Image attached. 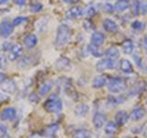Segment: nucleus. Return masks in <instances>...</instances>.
<instances>
[{
  "label": "nucleus",
  "instance_id": "18",
  "mask_svg": "<svg viewBox=\"0 0 147 138\" xmlns=\"http://www.w3.org/2000/svg\"><path fill=\"white\" fill-rule=\"evenodd\" d=\"M55 66L59 70H66L70 66V61L65 57H60L55 63Z\"/></svg>",
  "mask_w": 147,
  "mask_h": 138
},
{
  "label": "nucleus",
  "instance_id": "15",
  "mask_svg": "<svg viewBox=\"0 0 147 138\" xmlns=\"http://www.w3.org/2000/svg\"><path fill=\"white\" fill-rule=\"evenodd\" d=\"M83 15V10L79 7H73L66 12V17L70 20L79 18Z\"/></svg>",
  "mask_w": 147,
  "mask_h": 138
},
{
  "label": "nucleus",
  "instance_id": "24",
  "mask_svg": "<svg viewBox=\"0 0 147 138\" xmlns=\"http://www.w3.org/2000/svg\"><path fill=\"white\" fill-rule=\"evenodd\" d=\"M118 130V124L114 122H109L105 128V133L107 135H113Z\"/></svg>",
  "mask_w": 147,
  "mask_h": 138
},
{
  "label": "nucleus",
  "instance_id": "34",
  "mask_svg": "<svg viewBox=\"0 0 147 138\" xmlns=\"http://www.w3.org/2000/svg\"><path fill=\"white\" fill-rule=\"evenodd\" d=\"M6 64H7V60L6 58H5V56H1L0 55V68H3L6 66Z\"/></svg>",
  "mask_w": 147,
  "mask_h": 138
},
{
  "label": "nucleus",
  "instance_id": "39",
  "mask_svg": "<svg viewBox=\"0 0 147 138\" xmlns=\"http://www.w3.org/2000/svg\"><path fill=\"white\" fill-rule=\"evenodd\" d=\"M7 97L6 95L0 93V102H2V101H5V100H7Z\"/></svg>",
  "mask_w": 147,
  "mask_h": 138
},
{
  "label": "nucleus",
  "instance_id": "5",
  "mask_svg": "<svg viewBox=\"0 0 147 138\" xmlns=\"http://www.w3.org/2000/svg\"><path fill=\"white\" fill-rule=\"evenodd\" d=\"M22 52H23V48L21 44L20 43L13 44L8 51V59L10 61H15L18 57H20Z\"/></svg>",
  "mask_w": 147,
  "mask_h": 138
},
{
  "label": "nucleus",
  "instance_id": "16",
  "mask_svg": "<svg viewBox=\"0 0 147 138\" xmlns=\"http://www.w3.org/2000/svg\"><path fill=\"white\" fill-rule=\"evenodd\" d=\"M145 115V110L142 107H136L132 110L131 118L133 121H139V120L142 119Z\"/></svg>",
  "mask_w": 147,
  "mask_h": 138
},
{
  "label": "nucleus",
  "instance_id": "20",
  "mask_svg": "<svg viewBox=\"0 0 147 138\" xmlns=\"http://www.w3.org/2000/svg\"><path fill=\"white\" fill-rule=\"evenodd\" d=\"M130 7V3H129V0H118V1L115 3V7L114 9H116L117 11L122 12L124 10H126Z\"/></svg>",
  "mask_w": 147,
  "mask_h": 138
},
{
  "label": "nucleus",
  "instance_id": "27",
  "mask_svg": "<svg viewBox=\"0 0 147 138\" xmlns=\"http://www.w3.org/2000/svg\"><path fill=\"white\" fill-rule=\"evenodd\" d=\"M131 12L134 16H137L140 13V2H138L137 0H132L131 4Z\"/></svg>",
  "mask_w": 147,
  "mask_h": 138
},
{
  "label": "nucleus",
  "instance_id": "8",
  "mask_svg": "<svg viewBox=\"0 0 147 138\" xmlns=\"http://www.w3.org/2000/svg\"><path fill=\"white\" fill-rule=\"evenodd\" d=\"M107 121V118H106V115L102 112H96L92 119V122L96 128H101L104 126V124L106 123Z\"/></svg>",
  "mask_w": 147,
  "mask_h": 138
},
{
  "label": "nucleus",
  "instance_id": "10",
  "mask_svg": "<svg viewBox=\"0 0 147 138\" xmlns=\"http://www.w3.org/2000/svg\"><path fill=\"white\" fill-rule=\"evenodd\" d=\"M129 120V114L125 110H119L115 116V122L118 125H124Z\"/></svg>",
  "mask_w": 147,
  "mask_h": 138
},
{
  "label": "nucleus",
  "instance_id": "40",
  "mask_svg": "<svg viewBox=\"0 0 147 138\" xmlns=\"http://www.w3.org/2000/svg\"><path fill=\"white\" fill-rule=\"evenodd\" d=\"M63 1L68 4H75V3H77L79 0H63Z\"/></svg>",
  "mask_w": 147,
  "mask_h": 138
},
{
  "label": "nucleus",
  "instance_id": "13",
  "mask_svg": "<svg viewBox=\"0 0 147 138\" xmlns=\"http://www.w3.org/2000/svg\"><path fill=\"white\" fill-rule=\"evenodd\" d=\"M89 112V107L88 105L81 103L76 106L75 108V114L77 117H85L86 115Z\"/></svg>",
  "mask_w": 147,
  "mask_h": 138
},
{
  "label": "nucleus",
  "instance_id": "14",
  "mask_svg": "<svg viewBox=\"0 0 147 138\" xmlns=\"http://www.w3.org/2000/svg\"><path fill=\"white\" fill-rule=\"evenodd\" d=\"M104 41H105V36L101 32L96 31L91 36V43L96 46L102 45L104 43Z\"/></svg>",
  "mask_w": 147,
  "mask_h": 138
},
{
  "label": "nucleus",
  "instance_id": "11",
  "mask_svg": "<svg viewBox=\"0 0 147 138\" xmlns=\"http://www.w3.org/2000/svg\"><path fill=\"white\" fill-rule=\"evenodd\" d=\"M103 27L109 32H117L119 30L118 24L112 20H110V18H106L103 22Z\"/></svg>",
  "mask_w": 147,
  "mask_h": 138
},
{
  "label": "nucleus",
  "instance_id": "12",
  "mask_svg": "<svg viewBox=\"0 0 147 138\" xmlns=\"http://www.w3.org/2000/svg\"><path fill=\"white\" fill-rule=\"evenodd\" d=\"M107 82H108V77L106 76H104V75L98 76L93 79L92 87H93L94 89H100V87H104L106 84H107Z\"/></svg>",
  "mask_w": 147,
  "mask_h": 138
},
{
  "label": "nucleus",
  "instance_id": "38",
  "mask_svg": "<svg viewBox=\"0 0 147 138\" xmlns=\"http://www.w3.org/2000/svg\"><path fill=\"white\" fill-rule=\"evenodd\" d=\"M94 14H95L94 8L93 7H89L88 10H87V15H88V16H92V15H94Z\"/></svg>",
  "mask_w": 147,
  "mask_h": 138
},
{
  "label": "nucleus",
  "instance_id": "44",
  "mask_svg": "<svg viewBox=\"0 0 147 138\" xmlns=\"http://www.w3.org/2000/svg\"><path fill=\"white\" fill-rule=\"evenodd\" d=\"M146 104H147V100H146Z\"/></svg>",
  "mask_w": 147,
  "mask_h": 138
},
{
  "label": "nucleus",
  "instance_id": "30",
  "mask_svg": "<svg viewBox=\"0 0 147 138\" xmlns=\"http://www.w3.org/2000/svg\"><path fill=\"white\" fill-rule=\"evenodd\" d=\"M145 26L144 23H142L139 20H135L131 23V28L135 30H142L144 29V27Z\"/></svg>",
  "mask_w": 147,
  "mask_h": 138
},
{
  "label": "nucleus",
  "instance_id": "36",
  "mask_svg": "<svg viewBox=\"0 0 147 138\" xmlns=\"http://www.w3.org/2000/svg\"><path fill=\"white\" fill-rule=\"evenodd\" d=\"M11 46L12 45H10V43H8V41H5L4 43V44H3V49H4V51H9V49L11 48Z\"/></svg>",
  "mask_w": 147,
  "mask_h": 138
},
{
  "label": "nucleus",
  "instance_id": "41",
  "mask_svg": "<svg viewBox=\"0 0 147 138\" xmlns=\"http://www.w3.org/2000/svg\"><path fill=\"white\" fill-rule=\"evenodd\" d=\"M7 1H8V0H0V5H2V4H6Z\"/></svg>",
  "mask_w": 147,
  "mask_h": 138
},
{
  "label": "nucleus",
  "instance_id": "42",
  "mask_svg": "<svg viewBox=\"0 0 147 138\" xmlns=\"http://www.w3.org/2000/svg\"><path fill=\"white\" fill-rule=\"evenodd\" d=\"M144 135L145 137H147V127L145 128V130H144Z\"/></svg>",
  "mask_w": 147,
  "mask_h": 138
},
{
  "label": "nucleus",
  "instance_id": "31",
  "mask_svg": "<svg viewBox=\"0 0 147 138\" xmlns=\"http://www.w3.org/2000/svg\"><path fill=\"white\" fill-rule=\"evenodd\" d=\"M140 12L142 15H145L147 13V1L140 3Z\"/></svg>",
  "mask_w": 147,
  "mask_h": 138
},
{
  "label": "nucleus",
  "instance_id": "21",
  "mask_svg": "<svg viewBox=\"0 0 147 138\" xmlns=\"http://www.w3.org/2000/svg\"><path fill=\"white\" fill-rule=\"evenodd\" d=\"M121 48H122V51L124 53L131 54L132 53L134 46H133V43L131 40H125L121 44Z\"/></svg>",
  "mask_w": 147,
  "mask_h": 138
},
{
  "label": "nucleus",
  "instance_id": "1",
  "mask_svg": "<svg viewBox=\"0 0 147 138\" xmlns=\"http://www.w3.org/2000/svg\"><path fill=\"white\" fill-rule=\"evenodd\" d=\"M71 37V31L69 27L65 24H62L58 27L57 33H56V39H55V44L59 47L65 45Z\"/></svg>",
  "mask_w": 147,
  "mask_h": 138
},
{
  "label": "nucleus",
  "instance_id": "25",
  "mask_svg": "<svg viewBox=\"0 0 147 138\" xmlns=\"http://www.w3.org/2000/svg\"><path fill=\"white\" fill-rule=\"evenodd\" d=\"M88 51L91 53V54L94 55L95 57H101L103 55V53L101 52V50H99L98 46H96L92 43L88 46Z\"/></svg>",
  "mask_w": 147,
  "mask_h": 138
},
{
  "label": "nucleus",
  "instance_id": "28",
  "mask_svg": "<svg viewBox=\"0 0 147 138\" xmlns=\"http://www.w3.org/2000/svg\"><path fill=\"white\" fill-rule=\"evenodd\" d=\"M42 8H43L42 4H40V3H34V4H32L31 6H30V11L32 12V13H38V12L42 10Z\"/></svg>",
  "mask_w": 147,
  "mask_h": 138
},
{
  "label": "nucleus",
  "instance_id": "6",
  "mask_svg": "<svg viewBox=\"0 0 147 138\" xmlns=\"http://www.w3.org/2000/svg\"><path fill=\"white\" fill-rule=\"evenodd\" d=\"M1 89L7 94H14L17 90L16 83L12 79H6L1 84Z\"/></svg>",
  "mask_w": 147,
  "mask_h": 138
},
{
  "label": "nucleus",
  "instance_id": "35",
  "mask_svg": "<svg viewBox=\"0 0 147 138\" xmlns=\"http://www.w3.org/2000/svg\"><path fill=\"white\" fill-rule=\"evenodd\" d=\"M14 2H15L18 5V6L24 7L25 5L27 4V0H14Z\"/></svg>",
  "mask_w": 147,
  "mask_h": 138
},
{
  "label": "nucleus",
  "instance_id": "33",
  "mask_svg": "<svg viewBox=\"0 0 147 138\" xmlns=\"http://www.w3.org/2000/svg\"><path fill=\"white\" fill-rule=\"evenodd\" d=\"M7 127L3 125V124H0V137H4L7 135Z\"/></svg>",
  "mask_w": 147,
  "mask_h": 138
},
{
  "label": "nucleus",
  "instance_id": "3",
  "mask_svg": "<svg viewBox=\"0 0 147 138\" xmlns=\"http://www.w3.org/2000/svg\"><path fill=\"white\" fill-rule=\"evenodd\" d=\"M108 89L112 93H119L126 89V83L122 78L115 77L108 83Z\"/></svg>",
  "mask_w": 147,
  "mask_h": 138
},
{
  "label": "nucleus",
  "instance_id": "43",
  "mask_svg": "<svg viewBox=\"0 0 147 138\" xmlns=\"http://www.w3.org/2000/svg\"><path fill=\"white\" fill-rule=\"evenodd\" d=\"M144 44L147 46V35L145 36V38H144Z\"/></svg>",
  "mask_w": 147,
  "mask_h": 138
},
{
  "label": "nucleus",
  "instance_id": "7",
  "mask_svg": "<svg viewBox=\"0 0 147 138\" xmlns=\"http://www.w3.org/2000/svg\"><path fill=\"white\" fill-rule=\"evenodd\" d=\"M14 30V26L8 20H4L0 24V34L3 37H8Z\"/></svg>",
  "mask_w": 147,
  "mask_h": 138
},
{
  "label": "nucleus",
  "instance_id": "4",
  "mask_svg": "<svg viewBox=\"0 0 147 138\" xmlns=\"http://www.w3.org/2000/svg\"><path fill=\"white\" fill-rule=\"evenodd\" d=\"M117 64L116 62L112 59H103L100 60V61L96 64V70L98 72H102L104 70H110V69H114L116 68Z\"/></svg>",
  "mask_w": 147,
  "mask_h": 138
},
{
  "label": "nucleus",
  "instance_id": "26",
  "mask_svg": "<svg viewBox=\"0 0 147 138\" xmlns=\"http://www.w3.org/2000/svg\"><path fill=\"white\" fill-rule=\"evenodd\" d=\"M52 87H53V85H52V83H51V82L44 83V84L41 86L40 87V89H39L40 94V95H46L51 89H52Z\"/></svg>",
  "mask_w": 147,
  "mask_h": 138
},
{
  "label": "nucleus",
  "instance_id": "19",
  "mask_svg": "<svg viewBox=\"0 0 147 138\" xmlns=\"http://www.w3.org/2000/svg\"><path fill=\"white\" fill-rule=\"evenodd\" d=\"M119 64H121L119 66H121V69L122 72L126 73V74H131V73L133 72L132 64H131V63L130 61H129V60L122 59Z\"/></svg>",
  "mask_w": 147,
  "mask_h": 138
},
{
  "label": "nucleus",
  "instance_id": "29",
  "mask_svg": "<svg viewBox=\"0 0 147 138\" xmlns=\"http://www.w3.org/2000/svg\"><path fill=\"white\" fill-rule=\"evenodd\" d=\"M27 21H28L27 17H22V16L17 17L14 18V20H13V26H20L23 24V23H26Z\"/></svg>",
  "mask_w": 147,
  "mask_h": 138
},
{
  "label": "nucleus",
  "instance_id": "9",
  "mask_svg": "<svg viewBox=\"0 0 147 138\" xmlns=\"http://www.w3.org/2000/svg\"><path fill=\"white\" fill-rule=\"evenodd\" d=\"M16 113L17 112L15 109L8 107L2 110V112L0 113V118H1L2 121H11V120L15 119Z\"/></svg>",
  "mask_w": 147,
  "mask_h": 138
},
{
  "label": "nucleus",
  "instance_id": "32",
  "mask_svg": "<svg viewBox=\"0 0 147 138\" xmlns=\"http://www.w3.org/2000/svg\"><path fill=\"white\" fill-rule=\"evenodd\" d=\"M104 10L106 12H108V13H112L114 11V7L112 6V5H110V4H106L105 6H104Z\"/></svg>",
  "mask_w": 147,
  "mask_h": 138
},
{
  "label": "nucleus",
  "instance_id": "22",
  "mask_svg": "<svg viewBox=\"0 0 147 138\" xmlns=\"http://www.w3.org/2000/svg\"><path fill=\"white\" fill-rule=\"evenodd\" d=\"M105 54L109 59H115L119 56V52L116 47H109L105 51Z\"/></svg>",
  "mask_w": 147,
  "mask_h": 138
},
{
  "label": "nucleus",
  "instance_id": "2",
  "mask_svg": "<svg viewBox=\"0 0 147 138\" xmlns=\"http://www.w3.org/2000/svg\"><path fill=\"white\" fill-rule=\"evenodd\" d=\"M44 108L51 113H58L63 109V102L58 96L53 95L46 100V102L44 103Z\"/></svg>",
  "mask_w": 147,
  "mask_h": 138
},
{
  "label": "nucleus",
  "instance_id": "37",
  "mask_svg": "<svg viewBox=\"0 0 147 138\" xmlns=\"http://www.w3.org/2000/svg\"><path fill=\"white\" fill-rule=\"evenodd\" d=\"M7 79V76L6 75L3 73V72H0V85L2 84V83Z\"/></svg>",
  "mask_w": 147,
  "mask_h": 138
},
{
  "label": "nucleus",
  "instance_id": "23",
  "mask_svg": "<svg viewBox=\"0 0 147 138\" xmlns=\"http://www.w3.org/2000/svg\"><path fill=\"white\" fill-rule=\"evenodd\" d=\"M73 138H92V135L89 131L86 129H80L74 133Z\"/></svg>",
  "mask_w": 147,
  "mask_h": 138
},
{
  "label": "nucleus",
  "instance_id": "17",
  "mask_svg": "<svg viewBox=\"0 0 147 138\" xmlns=\"http://www.w3.org/2000/svg\"><path fill=\"white\" fill-rule=\"evenodd\" d=\"M38 43V38L34 34H29L25 37L24 39V44L28 48H33L34 46Z\"/></svg>",
  "mask_w": 147,
  "mask_h": 138
}]
</instances>
